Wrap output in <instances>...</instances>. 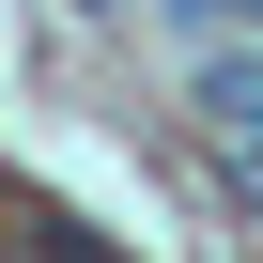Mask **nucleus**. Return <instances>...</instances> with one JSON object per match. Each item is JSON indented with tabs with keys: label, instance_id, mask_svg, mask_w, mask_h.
I'll return each mask as SVG.
<instances>
[{
	"label": "nucleus",
	"instance_id": "f257e3e1",
	"mask_svg": "<svg viewBox=\"0 0 263 263\" xmlns=\"http://www.w3.org/2000/svg\"><path fill=\"white\" fill-rule=\"evenodd\" d=\"M201 93H217V108H232V124H263V62H217V78H201Z\"/></svg>",
	"mask_w": 263,
	"mask_h": 263
},
{
	"label": "nucleus",
	"instance_id": "f03ea898",
	"mask_svg": "<svg viewBox=\"0 0 263 263\" xmlns=\"http://www.w3.org/2000/svg\"><path fill=\"white\" fill-rule=\"evenodd\" d=\"M31 263H93V232L78 217H31Z\"/></svg>",
	"mask_w": 263,
	"mask_h": 263
}]
</instances>
